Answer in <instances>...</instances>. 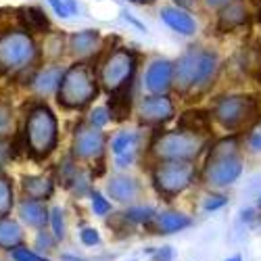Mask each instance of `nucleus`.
<instances>
[{"instance_id":"nucleus-27","label":"nucleus","mask_w":261,"mask_h":261,"mask_svg":"<svg viewBox=\"0 0 261 261\" xmlns=\"http://www.w3.org/2000/svg\"><path fill=\"white\" fill-rule=\"evenodd\" d=\"M241 63L249 75L261 80V46L259 44H249L241 55Z\"/></svg>"},{"instance_id":"nucleus-21","label":"nucleus","mask_w":261,"mask_h":261,"mask_svg":"<svg viewBox=\"0 0 261 261\" xmlns=\"http://www.w3.org/2000/svg\"><path fill=\"white\" fill-rule=\"evenodd\" d=\"M155 215H157V209L150 207V205H129L121 213V217L125 220L127 226H144V228H148L153 224Z\"/></svg>"},{"instance_id":"nucleus-43","label":"nucleus","mask_w":261,"mask_h":261,"mask_svg":"<svg viewBox=\"0 0 261 261\" xmlns=\"http://www.w3.org/2000/svg\"><path fill=\"white\" fill-rule=\"evenodd\" d=\"M230 0H207V5L209 7H220V5H228Z\"/></svg>"},{"instance_id":"nucleus-19","label":"nucleus","mask_w":261,"mask_h":261,"mask_svg":"<svg viewBox=\"0 0 261 261\" xmlns=\"http://www.w3.org/2000/svg\"><path fill=\"white\" fill-rule=\"evenodd\" d=\"M247 21V7L243 3H228L222 11H220V19H217V28L220 32H232L236 28H241Z\"/></svg>"},{"instance_id":"nucleus-40","label":"nucleus","mask_w":261,"mask_h":261,"mask_svg":"<svg viewBox=\"0 0 261 261\" xmlns=\"http://www.w3.org/2000/svg\"><path fill=\"white\" fill-rule=\"evenodd\" d=\"M257 213H259V209H257V207L243 209V213H241V220H243V224H253V222L257 220Z\"/></svg>"},{"instance_id":"nucleus-47","label":"nucleus","mask_w":261,"mask_h":261,"mask_svg":"<svg viewBox=\"0 0 261 261\" xmlns=\"http://www.w3.org/2000/svg\"><path fill=\"white\" fill-rule=\"evenodd\" d=\"M259 21H261V11H259Z\"/></svg>"},{"instance_id":"nucleus-22","label":"nucleus","mask_w":261,"mask_h":261,"mask_svg":"<svg viewBox=\"0 0 261 261\" xmlns=\"http://www.w3.org/2000/svg\"><path fill=\"white\" fill-rule=\"evenodd\" d=\"M17 207V199H15V184L7 173L0 171V217H9L13 215Z\"/></svg>"},{"instance_id":"nucleus-8","label":"nucleus","mask_w":261,"mask_h":261,"mask_svg":"<svg viewBox=\"0 0 261 261\" xmlns=\"http://www.w3.org/2000/svg\"><path fill=\"white\" fill-rule=\"evenodd\" d=\"M36 59V44L28 32H7L0 36V75L28 67Z\"/></svg>"},{"instance_id":"nucleus-1","label":"nucleus","mask_w":261,"mask_h":261,"mask_svg":"<svg viewBox=\"0 0 261 261\" xmlns=\"http://www.w3.org/2000/svg\"><path fill=\"white\" fill-rule=\"evenodd\" d=\"M201 176H203V182L215 190L228 188L238 182V178L243 176V159H241L236 138L217 140L211 146Z\"/></svg>"},{"instance_id":"nucleus-15","label":"nucleus","mask_w":261,"mask_h":261,"mask_svg":"<svg viewBox=\"0 0 261 261\" xmlns=\"http://www.w3.org/2000/svg\"><path fill=\"white\" fill-rule=\"evenodd\" d=\"M55 186L57 180L53 176H46V173H30V176L21 178L23 199H32V201H42V203L50 201L55 194Z\"/></svg>"},{"instance_id":"nucleus-36","label":"nucleus","mask_w":261,"mask_h":261,"mask_svg":"<svg viewBox=\"0 0 261 261\" xmlns=\"http://www.w3.org/2000/svg\"><path fill=\"white\" fill-rule=\"evenodd\" d=\"M228 205V197L222 192H215V194H209V197H205L203 201V211L211 213V211H220L222 207Z\"/></svg>"},{"instance_id":"nucleus-39","label":"nucleus","mask_w":261,"mask_h":261,"mask_svg":"<svg viewBox=\"0 0 261 261\" xmlns=\"http://www.w3.org/2000/svg\"><path fill=\"white\" fill-rule=\"evenodd\" d=\"M249 148L255 150V153H261V125L255 127L251 136H249Z\"/></svg>"},{"instance_id":"nucleus-14","label":"nucleus","mask_w":261,"mask_h":261,"mask_svg":"<svg viewBox=\"0 0 261 261\" xmlns=\"http://www.w3.org/2000/svg\"><path fill=\"white\" fill-rule=\"evenodd\" d=\"M171 82H173V65L167 59H157L148 65L144 75V86L148 92L165 96V92L171 88Z\"/></svg>"},{"instance_id":"nucleus-35","label":"nucleus","mask_w":261,"mask_h":261,"mask_svg":"<svg viewBox=\"0 0 261 261\" xmlns=\"http://www.w3.org/2000/svg\"><path fill=\"white\" fill-rule=\"evenodd\" d=\"M50 7L55 9V13L63 19H67L71 15H75L77 11V5H75V0H48Z\"/></svg>"},{"instance_id":"nucleus-29","label":"nucleus","mask_w":261,"mask_h":261,"mask_svg":"<svg viewBox=\"0 0 261 261\" xmlns=\"http://www.w3.org/2000/svg\"><path fill=\"white\" fill-rule=\"evenodd\" d=\"M109 115H111V119H125L127 113H129V90L123 88L119 92L113 94V98L109 100Z\"/></svg>"},{"instance_id":"nucleus-2","label":"nucleus","mask_w":261,"mask_h":261,"mask_svg":"<svg viewBox=\"0 0 261 261\" xmlns=\"http://www.w3.org/2000/svg\"><path fill=\"white\" fill-rule=\"evenodd\" d=\"M59 142V125L57 117L46 105H38L28 113L25 129L21 136L23 150L36 161H44L53 155Z\"/></svg>"},{"instance_id":"nucleus-37","label":"nucleus","mask_w":261,"mask_h":261,"mask_svg":"<svg viewBox=\"0 0 261 261\" xmlns=\"http://www.w3.org/2000/svg\"><path fill=\"white\" fill-rule=\"evenodd\" d=\"M109 121H111V115H109V109H107V107H96L94 111L90 113L88 125H92V127L100 129V127H105Z\"/></svg>"},{"instance_id":"nucleus-44","label":"nucleus","mask_w":261,"mask_h":261,"mask_svg":"<svg viewBox=\"0 0 261 261\" xmlns=\"http://www.w3.org/2000/svg\"><path fill=\"white\" fill-rule=\"evenodd\" d=\"M224 261H245V259H243V255H241V253H236V255H230V257H226Z\"/></svg>"},{"instance_id":"nucleus-20","label":"nucleus","mask_w":261,"mask_h":261,"mask_svg":"<svg viewBox=\"0 0 261 261\" xmlns=\"http://www.w3.org/2000/svg\"><path fill=\"white\" fill-rule=\"evenodd\" d=\"M100 34L96 30H84L69 38V48L75 57H88L98 48Z\"/></svg>"},{"instance_id":"nucleus-25","label":"nucleus","mask_w":261,"mask_h":261,"mask_svg":"<svg viewBox=\"0 0 261 261\" xmlns=\"http://www.w3.org/2000/svg\"><path fill=\"white\" fill-rule=\"evenodd\" d=\"M48 230L53 232V236L61 243L67 241V217H65V209L61 205H53L50 207V220H48Z\"/></svg>"},{"instance_id":"nucleus-32","label":"nucleus","mask_w":261,"mask_h":261,"mask_svg":"<svg viewBox=\"0 0 261 261\" xmlns=\"http://www.w3.org/2000/svg\"><path fill=\"white\" fill-rule=\"evenodd\" d=\"M7 259L9 261H53L50 257H44L40 255L36 249H32V245H21L17 249H13L11 253H7Z\"/></svg>"},{"instance_id":"nucleus-45","label":"nucleus","mask_w":261,"mask_h":261,"mask_svg":"<svg viewBox=\"0 0 261 261\" xmlns=\"http://www.w3.org/2000/svg\"><path fill=\"white\" fill-rule=\"evenodd\" d=\"M132 3H136V5H153L155 0H132Z\"/></svg>"},{"instance_id":"nucleus-23","label":"nucleus","mask_w":261,"mask_h":261,"mask_svg":"<svg viewBox=\"0 0 261 261\" xmlns=\"http://www.w3.org/2000/svg\"><path fill=\"white\" fill-rule=\"evenodd\" d=\"M21 23H23L25 32H40L44 34L48 30V19L44 15V11L38 9V7H28V9H21Z\"/></svg>"},{"instance_id":"nucleus-4","label":"nucleus","mask_w":261,"mask_h":261,"mask_svg":"<svg viewBox=\"0 0 261 261\" xmlns=\"http://www.w3.org/2000/svg\"><path fill=\"white\" fill-rule=\"evenodd\" d=\"M207 148V136L194 134L188 129H171L157 134L150 142V155L157 161H190L194 163Z\"/></svg>"},{"instance_id":"nucleus-18","label":"nucleus","mask_w":261,"mask_h":261,"mask_svg":"<svg viewBox=\"0 0 261 261\" xmlns=\"http://www.w3.org/2000/svg\"><path fill=\"white\" fill-rule=\"evenodd\" d=\"M161 19L173 32H178L182 36H192L194 30H197V23H194L190 13L180 9V7H163L161 9Z\"/></svg>"},{"instance_id":"nucleus-38","label":"nucleus","mask_w":261,"mask_h":261,"mask_svg":"<svg viewBox=\"0 0 261 261\" xmlns=\"http://www.w3.org/2000/svg\"><path fill=\"white\" fill-rule=\"evenodd\" d=\"M150 259L153 261H173L176 259V251H173V247H169V245L155 247V253L150 255Z\"/></svg>"},{"instance_id":"nucleus-46","label":"nucleus","mask_w":261,"mask_h":261,"mask_svg":"<svg viewBox=\"0 0 261 261\" xmlns=\"http://www.w3.org/2000/svg\"><path fill=\"white\" fill-rule=\"evenodd\" d=\"M257 209H261V194H259V199H257Z\"/></svg>"},{"instance_id":"nucleus-42","label":"nucleus","mask_w":261,"mask_h":261,"mask_svg":"<svg viewBox=\"0 0 261 261\" xmlns=\"http://www.w3.org/2000/svg\"><path fill=\"white\" fill-rule=\"evenodd\" d=\"M194 3H197V0H176V5L180 7V9H190V7H194Z\"/></svg>"},{"instance_id":"nucleus-41","label":"nucleus","mask_w":261,"mask_h":261,"mask_svg":"<svg viewBox=\"0 0 261 261\" xmlns=\"http://www.w3.org/2000/svg\"><path fill=\"white\" fill-rule=\"evenodd\" d=\"M61 261H86V259L73 253H61Z\"/></svg>"},{"instance_id":"nucleus-5","label":"nucleus","mask_w":261,"mask_h":261,"mask_svg":"<svg viewBox=\"0 0 261 261\" xmlns=\"http://www.w3.org/2000/svg\"><path fill=\"white\" fill-rule=\"evenodd\" d=\"M59 102L65 109H84L90 105L98 94V80L90 65L77 63L63 73L59 84Z\"/></svg>"},{"instance_id":"nucleus-17","label":"nucleus","mask_w":261,"mask_h":261,"mask_svg":"<svg viewBox=\"0 0 261 261\" xmlns=\"http://www.w3.org/2000/svg\"><path fill=\"white\" fill-rule=\"evenodd\" d=\"M25 228L17 217H0V253H11L13 249L25 245Z\"/></svg>"},{"instance_id":"nucleus-26","label":"nucleus","mask_w":261,"mask_h":261,"mask_svg":"<svg viewBox=\"0 0 261 261\" xmlns=\"http://www.w3.org/2000/svg\"><path fill=\"white\" fill-rule=\"evenodd\" d=\"M209 127V115L205 111H186L180 117V129H188L194 134H205Z\"/></svg>"},{"instance_id":"nucleus-31","label":"nucleus","mask_w":261,"mask_h":261,"mask_svg":"<svg viewBox=\"0 0 261 261\" xmlns=\"http://www.w3.org/2000/svg\"><path fill=\"white\" fill-rule=\"evenodd\" d=\"M88 199H90L92 213H94L96 217H109V215H111V211H113V203L109 201V197H107L105 192H100V190H92Z\"/></svg>"},{"instance_id":"nucleus-24","label":"nucleus","mask_w":261,"mask_h":261,"mask_svg":"<svg viewBox=\"0 0 261 261\" xmlns=\"http://www.w3.org/2000/svg\"><path fill=\"white\" fill-rule=\"evenodd\" d=\"M63 80V71L59 67H50V69H44L40 71L36 77H34V88L40 92V94H48L53 90H59V84Z\"/></svg>"},{"instance_id":"nucleus-30","label":"nucleus","mask_w":261,"mask_h":261,"mask_svg":"<svg viewBox=\"0 0 261 261\" xmlns=\"http://www.w3.org/2000/svg\"><path fill=\"white\" fill-rule=\"evenodd\" d=\"M59 247V241L53 236V232L48 228L44 230H38L34 234V243H32V249H36L40 255H44V257H50Z\"/></svg>"},{"instance_id":"nucleus-28","label":"nucleus","mask_w":261,"mask_h":261,"mask_svg":"<svg viewBox=\"0 0 261 261\" xmlns=\"http://www.w3.org/2000/svg\"><path fill=\"white\" fill-rule=\"evenodd\" d=\"M136 134L134 132H119L111 140V153L115 157H125V155H136Z\"/></svg>"},{"instance_id":"nucleus-9","label":"nucleus","mask_w":261,"mask_h":261,"mask_svg":"<svg viewBox=\"0 0 261 261\" xmlns=\"http://www.w3.org/2000/svg\"><path fill=\"white\" fill-rule=\"evenodd\" d=\"M136 71V57L132 50L127 48H115L109 55L102 65H100V73H98V82L102 84V88L107 92H119L123 88H127L132 75Z\"/></svg>"},{"instance_id":"nucleus-6","label":"nucleus","mask_w":261,"mask_h":261,"mask_svg":"<svg viewBox=\"0 0 261 261\" xmlns=\"http://www.w3.org/2000/svg\"><path fill=\"white\" fill-rule=\"evenodd\" d=\"M261 107L257 96L249 94H230V96H220L213 105V117L215 121L224 125L230 132H238V129L251 127L253 123L259 121Z\"/></svg>"},{"instance_id":"nucleus-13","label":"nucleus","mask_w":261,"mask_h":261,"mask_svg":"<svg viewBox=\"0 0 261 261\" xmlns=\"http://www.w3.org/2000/svg\"><path fill=\"white\" fill-rule=\"evenodd\" d=\"M107 197L109 201L119 205H134L140 197V184L136 178L127 176V173H117L107 182Z\"/></svg>"},{"instance_id":"nucleus-11","label":"nucleus","mask_w":261,"mask_h":261,"mask_svg":"<svg viewBox=\"0 0 261 261\" xmlns=\"http://www.w3.org/2000/svg\"><path fill=\"white\" fill-rule=\"evenodd\" d=\"M17 220L23 224L25 230H44L48 228L50 220V207L42 201H32V199H19L17 201Z\"/></svg>"},{"instance_id":"nucleus-3","label":"nucleus","mask_w":261,"mask_h":261,"mask_svg":"<svg viewBox=\"0 0 261 261\" xmlns=\"http://www.w3.org/2000/svg\"><path fill=\"white\" fill-rule=\"evenodd\" d=\"M217 71V57L211 50L190 48L173 65L171 86L178 92L186 94L194 88H205Z\"/></svg>"},{"instance_id":"nucleus-12","label":"nucleus","mask_w":261,"mask_h":261,"mask_svg":"<svg viewBox=\"0 0 261 261\" xmlns=\"http://www.w3.org/2000/svg\"><path fill=\"white\" fill-rule=\"evenodd\" d=\"M138 115H140V121L146 125H161L173 117V102L167 96L150 94L142 98L138 107Z\"/></svg>"},{"instance_id":"nucleus-33","label":"nucleus","mask_w":261,"mask_h":261,"mask_svg":"<svg viewBox=\"0 0 261 261\" xmlns=\"http://www.w3.org/2000/svg\"><path fill=\"white\" fill-rule=\"evenodd\" d=\"M77 238H80V243L84 247H88V249H94V247H98L102 243V236L94 226H82L77 230Z\"/></svg>"},{"instance_id":"nucleus-10","label":"nucleus","mask_w":261,"mask_h":261,"mask_svg":"<svg viewBox=\"0 0 261 261\" xmlns=\"http://www.w3.org/2000/svg\"><path fill=\"white\" fill-rule=\"evenodd\" d=\"M107 138L100 129L92 125H80L73 134L71 157L75 161H98L105 155Z\"/></svg>"},{"instance_id":"nucleus-16","label":"nucleus","mask_w":261,"mask_h":261,"mask_svg":"<svg viewBox=\"0 0 261 261\" xmlns=\"http://www.w3.org/2000/svg\"><path fill=\"white\" fill-rule=\"evenodd\" d=\"M192 226V220L182 213V211H173V209H165V211H157L153 224L148 226V230L153 234H163V236H169V234H178L186 228Z\"/></svg>"},{"instance_id":"nucleus-34","label":"nucleus","mask_w":261,"mask_h":261,"mask_svg":"<svg viewBox=\"0 0 261 261\" xmlns=\"http://www.w3.org/2000/svg\"><path fill=\"white\" fill-rule=\"evenodd\" d=\"M13 134V109L9 102L0 100V140Z\"/></svg>"},{"instance_id":"nucleus-7","label":"nucleus","mask_w":261,"mask_h":261,"mask_svg":"<svg viewBox=\"0 0 261 261\" xmlns=\"http://www.w3.org/2000/svg\"><path fill=\"white\" fill-rule=\"evenodd\" d=\"M197 165L190 161H157L150 171L155 190L165 201H171L186 192L197 180Z\"/></svg>"}]
</instances>
